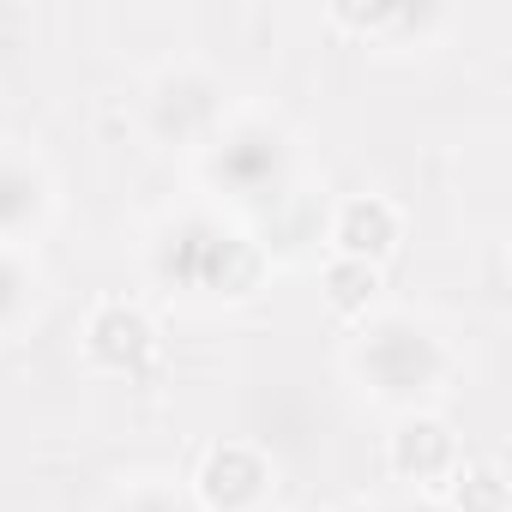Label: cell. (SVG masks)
<instances>
[{
    "mask_svg": "<svg viewBox=\"0 0 512 512\" xmlns=\"http://www.w3.org/2000/svg\"><path fill=\"white\" fill-rule=\"evenodd\" d=\"M398 241H404V217H398V205L380 199V193H350V199L332 211V247H338V260H368V266H380Z\"/></svg>",
    "mask_w": 512,
    "mask_h": 512,
    "instance_id": "obj_5",
    "label": "cell"
},
{
    "mask_svg": "<svg viewBox=\"0 0 512 512\" xmlns=\"http://www.w3.org/2000/svg\"><path fill=\"white\" fill-rule=\"evenodd\" d=\"M121 512H181V506H175L169 494H133V500H127Z\"/></svg>",
    "mask_w": 512,
    "mask_h": 512,
    "instance_id": "obj_12",
    "label": "cell"
},
{
    "mask_svg": "<svg viewBox=\"0 0 512 512\" xmlns=\"http://www.w3.org/2000/svg\"><path fill=\"white\" fill-rule=\"evenodd\" d=\"M49 205V181L31 157H13L0 151V247H7L13 235H25Z\"/></svg>",
    "mask_w": 512,
    "mask_h": 512,
    "instance_id": "obj_8",
    "label": "cell"
},
{
    "mask_svg": "<svg viewBox=\"0 0 512 512\" xmlns=\"http://www.w3.org/2000/svg\"><path fill=\"white\" fill-rule=\"evenodd\" d=\"M31 302H37V278H31V266L19 260L13 247H0V332L19 326V320L31 314Z\"/></svg>",
    "mask_w": 512,
    "mask_h": 512,
    "instance_id": "obj_11",
    "label": "cell"
},
{
    "mask_svg": "<svg viewBox=\"0 0 512 512\" xmlns=\"http://www.w3.org/2000/svg\"><path fill=\"white\" fill-rule=\"evenodd\" d=\"M458 512H506V476L500 464H458Z\"/></svg>",
    "mask_w": 512,
    "mask_h": 512,
    "instance_id": "obj_10",
    "label": "cell"
},
{
    "mask_svg": "<svg viewBox=\"0 0 512 512\" xmlns=\"http://www.w3.org/2000/svg\"><path fill=\"white\" fill-rule=\"evenodd\" d=\"M284 163H290V145L278 127L266 121H241L229 133H211V157H205V175L229 193H272L284 181Z\"/></svg>",
    "mask_w": 512,
    "mask_h": 512,
    "instance_id": "obj_2",
    "label": "cell"
},
{
    "mask_svg": "<svg viewBox=\"0 0 512 512\" xmlns=\"http://www.w3.org/2000/svg\"><path fill=\"white\" fill-rule=\"evenodd\" d=\"M266 488H272V464L247 440H223L199 464V494H205L211 512H253L266 500Z\"/></svg>",
    "mask_w": 512,
    "mask_h": 512,
    "instance_id": "obj_4",
    "label": "cell"
},
{
    "mask_svg": "<svg viewBox=\"0 0 512 512\" xmlns=\"http://www.w3.org/2000/svg\"><path fill=\"white\" fill-rule=\"evenodd\" d=\"M386 464L404 476V482H446L458 470V440L446 422L434 416H404L386 440Z\"/></svg>",
    "mask_w": 512,
    "mask_h": 512,
    "instance_id": "obj_6",
    "label": "cell"
},
{
    "mask_svg": "<svg viewBox=\"0 0 512 512\" xmlns=\"http://www.w3.org/2000/svg\"><path fill=\"white\" fill-rule=\"evenodd\" d=\"M151 320L139 314V308H127V302H103L97 314H91V326H85V356L97 362V368H139L145 356H151Z\"/></svg>",
    "mask_w": 512,
    "mask_h": 512,
    "instance_id": "obj_7",
    "label": "cell"
},
{
    "mask_svg": "<svg viewBox=\"0 0 512 512\" xmlns=\"http://www.w3.org/2000/svg\"><path fill=\"white\" fill-rule=\"evenodd\" d=\"M392 512H428V506H392Z\"/></svg>",
    "mask_w": 512,
    "mask_h": 512,
    "instance_id": "obj_13",
    "label": "cell"
},
{
    "mask_svg": "<svg viewBox=\"0 0 512 512\" xmlns=\"http://www.w3.org/2000/svg\"><path fill=\"white\" fill-rule=\"evenodd\" d=\"M223 91H217V79L211 73H199V67H175V73H163L157 79V91H151V133L157 139H205V133H217V115H223V103H217Z\"/></svg>",
    "mask_w": 512,
    "mask_h": 512,
    "instance_id": "obj_3",
    "label": "cell"
},
{
    "mask_svg": "<svg viewBox=\"0 0 512 512\" xmlns=\"http://www.w3.org/2000/svg\"><path fill=\"white\" fill-rule=\"evenodd\" d=\"M350 368L374 386V398H422L446 380V344L428 326L392 314L362 332V344L350 350Z\"/></svg>",
    "mask_w": 512,
    "mask_h": 512,
    "instance_id": "obj_1",
    "label": "cell"
},
{
    "mask_svg": "<svg viewBox=\"0 0 512 512\" xmlns=\"http://www.w3.org/2000/svg\"><path fill=\"white\" fill-rule=\"evenodd\" d=\"M326 302H332V314H344V320H368V308L380 302V266H368V260H326Z\"/></svg>",
    "mask_w": 512,
    "mask_h": 512,
    "instance_id": "obj_9",
    "label": "cell"
}]
</instances>
